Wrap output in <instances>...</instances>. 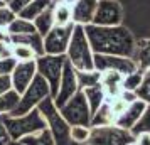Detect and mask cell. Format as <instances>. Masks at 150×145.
Here are the masks:
<instances>
[{
	"instance_id": "obj_1",
	"label": "cell",
	"mask_w": 150,
	"mask_h": 145,
	"mask_svg": "<svg viewBox=\"0 0 150 145\" xmlns=\"http://www.w3.org/2000/svg\"><path fill=\"white\" fill-rule=\"evenodd\" d=\"M84 32L88 35L89 46L95 54H111V56H135L137 42L133 35L123 25L101 27L95 24L84 25Z\"/></svg>"
},
{
	"instance_id": "obj_2",
	"label": "cell",
	"mask_w": 150,
	"mask_h": 145,
	"mask_svg": "<svg viewBox=\"0 0 150 145\" xmlns=\"http://www.w3.org/2000/svg\"><path fill=\"white\" fill-rule=\"evenodd\" d=\"M95 52L89 46L88 35L84 32L83 25H74L73 34L69 39V46L66 51V59L73 64L76 71H89L95 69Z\"/></svg>"
},
{
	"instance_id": "obj_3",
	"label": "cell",
	"mask_w": 150,
	"mask_h": 145,
	"mask_svg": "<svg viewBox=\"0 0 150 145\" xmlns=\"http://www.w3.org/2000/svg\"><path fill=\"white\" fill-rule=\"evenodd\" d=\"M4 123H5V128L12 140H21L27 135H32V133H37V132L47 128L46 120L37 108L25 115H21V117H8L7 115V117H4Z\"/></svg>"
},
{
	"instance_id": "obj_4",
	"label": "cell",
	"mask_w": 150,
	"mask_h": 145,
	"mask_svg": "<svg viewBox=\"0 0 150 145\" xmlns=\"http://www.w3.org/2000/svg\"><path fill=\"white\" fill-rule=\"evenodd\" d=\"M37 110L41 111V115L46 120V125H47L49 132L52 133L54 137L56 145H73L71 142V137H69V128L71 125L62 118V115L59 113V108L54 105L52 98L49 96L42 101Z\"/></svg>"
},
{
	"instance_id": "obj_5",
	"label": "cell",
	"mask_w": 150,
	"mask_h": 145,
	"mask_svg": "<svg viewBox=\"0 0 150 145\" xmlns=\"http://www.w3.org/2000/svg\"><path fill=\"white\" fill-rule=\"evenodd\" d=\"M51 96V88H49L47 81L42 76H37L32 79V83L27 86V90L21 95V100H19V105L8 117H21V115H25L29 111L35 110L39 105L46 100V98Z\"/></svg>"
},
{
	"instance_id": "obj_6",
	"label": "cell",
	"mask_w": 150,
	"mask_h": 145,
	"mask_svg": "<svg viewBox=\"0 0 150 145\" xmlns=\"http://www.w3.org/2000/svg\"><path fill=\"white\" fill-rule=\"evenodd\" d=\"M64 64H66V56L42 54V56H39V57L35 59L37 74L42 76L46 81H47L49 88H51V98H54L56 93H57Z\"/></svg>"
},
{
	"instance_id": "obj_7",
	"label": "cell",
	"mask_w": 150,
	"mask_h": 145,
	"mask_svg": "<svg viewBox=\"0 0 150 145\" xmlns=\"http://www.w3.org/2000/svg\"><path fill=\"white\" fill-rule=\"evenodd\" d=\"M59 113L69 125H86V127H91V117L93 115H91V110L88 106L86 96H84V93L81 90L78 91L71 100H68L62 105L59 108Z\"/></svg>"
},
{
	"instance_id": "obj_8",
	"label": "cell",
	"mask_w": 150,
	"mask_h": 145,
	"mask_svg": "<svg viewBox=\"0 0 150 145\" xmlns=\"http://www.w3.org/2000/svg\"><path fill=\"white\" fill-rule=\"evenodd\" d=\"M133 138L130 130H123L116 125L91 127V135L86 145H128Z\"/></svg>"
},
{
	"instance_id": "obj_9",
	"label": "cell",
	"mask_w": 150,
	"mask_h": 145,
	"mask_svg": "<svg viewBox=\"0 0 150 145\" xmlns=\"http://www.w3.org/2000/svg\"><path fill=\"white\" fill-rule=\"evenodd\" d=\"M76 24H68V25H54L42 39L44 46V54L52 56H66L69 46V39L73 34V29Z\"/></svg>"
},
{
	"instance_id": "obj_10",
	"label": "cell",
	"mask_w": 150,
	"mask_h": 145,
	"mask_svg": "<svg viewBox=\"0 0 150 145\" xmlns=\"http://www.w3.org/2000/svg\"><path fill=\"white\" fill-rule=\"evenodd\" d=\"M122 21L123 7L120 5L118 0H98L91 24L101 25V27H113V25H122Z\"/></svg>"
},
{
	"instance_id": "obj_11",
	"label": "cell",
	"mask_w": 150,
	"mask_h": 145,
	"mask_svg": "<svg viewBox=\"0 0 150 145\" xmlns=\"http://www.w3.org/2000/svg\"><path fill=\"white\" fill-rule=\"evenodd\" d=\"M95 61V69L100 73L105 71H116V73H122L130 74L138 69V64L133 57H125V56H111V54H95L93 57Z\"/></svg>"
},
{
	"instance_id": "obj_12",
	"label": "cell",
	"mask_w": 150,
	"mask_h": 145,
	"mask_svg": "<svg viewBox=\"0 0 150 145\" xmlns=\"http://www.w3.org/2000/svg\"><path fill=\"white\" fill-rule=\"evenodd\" d=\"M78 91H79V84H78L76 69L66 59V64H64V69H62V74H61V81H59V88H57V93L52 98V101H54L57 108H61L62 105L68 100H71Z\"/></svg>"
},
{
	"instance_id": "obj_13",
	"label": "cell",
	"mask_w": 150,
	"mask_h": 145,
	"mask_svg": "<svg viewBox=\"0 0 150 145\" xmlns=\"http://www.w3.org/2000/svg\"><path fill=\"white\" fill-rule=\"evenodd\" d=\"M37 76V66L35 61H25V62H17L14 71L10 74L12 81V90H15L19 95H22L27 90V86L32 83V79Z\"/></svg>"
},
{
	"instance_id": "obj_14",
	"label": "cell",
	"mask_w": 150,
	"mask_h": 145,
	"mask_svg": "<svg viewBox=\"0 0 150 145\" xmlns=\"http://www.w3.org/2000/svg\"><path fill=\"white\" fill-rule=\"evenodd\" d=\"M147 108V103H143L142 100H135L133 103H130L123 113H120L115 120V125L123 130H132L137 125V122L142 118L143 111Z\"/></svg>"
},
{
	"instance_id": "obj_15",
	"label": "cell",
	"mask_w": 150,
	"mask_h": 145,
	"mask_svg": "<svg viewBox=\"0 0 150 145\" xmlns=\"http://www.w3.org/2000/svg\"><path fill=\"white\" fill-rule=\"evenodd\" d=\"M98 0H73L71 7H73V24L76 25H88L93 22L96 12Z\"/></svg>"
},
{
	"instance_id": "obj_16",
	"label": "cell",
	"mask_w": 150,
	"mask_h": 145,
	"mask_svg": "<svg viewBox=\"0 0 150 145\" xmlns=\"http://www.w3.org/2000/svg\"><path fill=\"white\" fill-rule=\"evenodd\" d=\"M42 37L39 32H32V34H22V35H10L8 41L10 44H24V46H29L35 51L37 57L44 54V46H42Z\"/></svg>"
},
{
	"instance_id": "obj_17",
	"label": "cell",
	"mask_w": 150,
	"mask_h": 145,
	"mask_svg": "<svg viewBox=\"0 0 150 145\" xmlns=\"http://www.w3.org/2000/svg\"><path fill=\"white\" fill-rule=\"evenodd\" d=\"M81 91L86 96V101H88V106H89V110H91V115L106 101V93H105V88H103L101 83L95 84V86H89V88H84Z\"/></svg>"
},
{
	"instance_id": "obj_18",
	"label": "cell",
	"mask_w": 150,
	"mask_h": 145,
	"mask_svg": "<svg viewBox=\"0 0 150 145\" xmlns=\"http://www.w3.org/2000/svg\"><path fill=\"white\" fill-rule=\"evenodd\" d=\"M52 14H54L56 25L73 24V7H71V2L56 0L54 4H52Z\"/></svg>"
},
{
	"instance_id": "obj_19",
	"label": "cell",
	"mask_w": 150,
	"mask_h": 145,
	"mask_svg": "<svg viewBox=\"0 0 150 145\" xmlns=\"http://www.w3.org/2000/svg\"><path fill=\"white\" fill-rule=\"evenodd\" d=\"M52 4H54V0H32L17 17H22V19H25V21L34 22L35 17H39V15H41L44 10H47L49 7H52Z\"/></svg>"
},
{
	"instance_id": "obj_20",
	"label": "cell",
	"mask_w": 150,
	"mask_h": 145,
	"mask_svg": "<svg viewBox=\"0 0 150 145\" xmlns=\"http://www.w3.org/2000/svg\"><path fill=\"white\" fill-rule=\"evenodd\" d=\"M106 125H115V115L111 111V106H110L108 100L91 117V127H106Z\"/></svg>"
},
{
	"instance_id": "obj_21",
	"label": "cell",
	"mask_w": 150,
	"mask_h": 145,
	"mask_svg": "<svg viewBox=\"0 0 150 145\" xmlns=\"http://www.w3.org/2000/svg\"><path fill=\"white\" fill-rule=\"evenodd\" d=\"M133 59L138 64V69L142 71L150 69V39H142L140 42H137Z\"/></svg>"
},
{
	"instance_id": "obj_22",
	"label": "cell",
	"mask_w": 150,
	"mask_h": 145,
	"mask_svg": "<svg viewBox=\"0 0 150 145\" xmlns=\"http://www.w3.org/2000/svg\"><path fill=\"white\" fill-rule=\"evenodd\" d=\"M5 30H7L8 37H10V35H22V34H32V32H37L34 22L25 21V19H22V17H15L14 21L8 24V27L5 29Z\"/></svg>"
},
{
	"instance_id": "obj_23",
	"label": "cell",
	"mask_w": 150,
	"mask_h": 145,
	"mask_svg": "<svg viewBox=\"0 0 150 145\" xmlns=\"http://www.w3.org/2000/svg\"><path fill=\"white\" fill-rule=\"evenodd\" d=\"M21 95L15 90H8L7 93L0 95V117H7L17 108Z\"/></svg>"
},
{
	"instance_id": "obj_24",
	"label": "cell",
	"mask_w": 150,
	"mask_h": 145,
	"mask_svg": "<svg viewBox=\"0 0 150 145\" xmlns=\"http://www.w3.org/2000/svg\"><path fill=\"white\" fill-rule=\"evenodd\" d=\"M34 25H35V30H37L42 37L47 34L49 30L56 25L54 14H52V7H49L47 10H44L39 17H35L34 19Z\"/></svg>"
},
{
	"instance_id": "obj_25",
	"label": "cell",
	"mask_w": 150,
	"mask_h": 145,
	"mask_svg": "<svg viewBox=\"0 0 150 145\" xmlns=\"http://www.w3.org/2000/svg\"><path fill=\"white\" fill-rule=\"evenodd\" d=\"M21 142L24 145H56L54 137L49 132V128H44V130L37 132V133L27 135V137L21 138Z\"/></svg>"
},
{
	"instance_id": "obj_26",
	"label": "cell",
	"mask_w": 150,
	"mask_h": 145,
	"mask_svg": "<svg viewBox=\"0 0 150 145\" xmlns=\"http://www.w3.org/2000/svg\"><path fill=\"white\" fill-rule=\"evenodd\" d=\"M76 76H78L79 90H84V88H89V86H95V84L101 83V73L96 71V69H89V71H76Z\"/></svg>"
},
{
	"instance_id": "obj_27",
	"label": "cell",
	"mask_w": 150,
	"mask_h": 145,
	"mask_svg": "<svg viewBox=\"0 0 150 145\" xmlns=\"http://www.w3.org/2000/svg\"><path fill=\"white\" fill-rule=\"evenodd\" d=\"M12 57L17 62H25V61H35L37 54L32 47L24 46V44H12Z\"/></svg>"
},
{
	"instance_id": "obj_28",
	"label": "cell",
	"mask_w": 150,
	"mask_h": 145,
	"mask_svg": "<svg viewBox=\"0 0 150 145\" xmlns=\"http://www.w3.org/2000/svg\"><path fill=\"white\" fill-rule=\"evenodd\" d=\"M89 135H91V127L86 125H71L69 128V137L73 144H88Z\"/></svg>"
},
{
	"instance_id": "obj_29",
	"label": "cell",
	"mask_w": 150,
	"mask_h": 145,
	"mask_svg": "<svg viewBox=\"0 0 150 145\" xmlns=\"http://www.w3.org/2000/svg\"><path fill=\"white\" fill-rule=\"evenodd\" d=\"M142 78H143V71L142 69H137L130 74H125L122 81V90L123 91H137L138 86L142 83Z\"/></svg>"
},
{
	"instance_id": "obj_30",
	"label": "cell",
	"mask_w": 150,
	"mask_h": 145,
	"mask_svg": "<svg viewBox=\"0 0 150 145\" xmlns=\"http://www.w3.org/2000/svg\"><path fill=\"white\" fill-rule=\"evenodd\" d=\"M135 93H137L138 100H142L143 103L150 105V69L149 71H143L142 83H140V86H138V90Z\"/></svg>"
},
{
	"instance_id": "obj_31",
	"label": "cell",
	"mask_w": 150,
	"mask_h": 145,
	"mask_svg": "<svg viewBox=\"0 0 150 145\" xmlns=\"http://www.w3.org/2000/svg\"><path fill=\"white\" fill-rule=\"evenodd\" d=\"M130 132H132L133 137L138 135V133H150V105H147V108L143 111L142 118L137 122V125Z\"/></svg>"
},
{
	"instance_id": "obj_32",
	"label": "cell",
	"mask_w": 150,
	"mask_h": 145,
	"mask_svg": "<svg viewBox=\"0 0 150 145\" xmlns=\"http://www.w3.org/2000/svg\"><path fill=\"white\" fill-rule=\"evenodd\" d=\"M15 17H17V15H15L7 5H2V7H0V29H7L8 24L14 21Z\"/></svg>"
},
{
	"instance_id": "obj_33",
	"label": "cell",
	"mask_w": 150,
	"mask_h": 145,
	"mask_svg": "<svg viewBox=\"0 0 150 145\" xmlns=\"http://www.w3.org/2000/svg\"><path fill=\"white\" fill-rule=\"evenodd\" d=\"M15 64H17V61H15L14 57H4V59H0V78L10 76L15 68Z\"/></svg>"
},
{
	"instance_id": "obj_34",
	"label": "cell",
	"mask_w": 150,
	"mask_h": 145,
	"mask_svg": "<svg viewBox=\"0 0 150 145\" xmlns=\"http://www.w3.org/2000/svg\"><path fill=\"white\" fill-rule=\"evenodd\" d=\"M108 101H110V106H111V111H113V115H115V120H116V117H118L120 113H123L125 108L128 106V103H127L122 96L111 98V100H108Z\"/></svg>"
},
{
	"instance_id": "obj_35",
	"label": "cell",
	"mask_w": 150,
	"mask_h": 145,
	"mask_svg": "<svg viewBox=\"0 0 150 145\" xmlns=\"http://www.w3.org/2000/svg\"><path fill=\"white\" fill-rule=\"evenodd\" d=\"M30 2H32V0H10V2L7 4V7L10 8L15 15H19L22 10H24V8L30 4Z\"/></svg>"
},
{
	"instance_id": "obj_36",
	"label": "cell",
	"mask_w": 150,
	"mask_h": 145,
	"mask_svg": "<svg viewBox=\"0 0 150 145\" xmlns=\"http://www.w3.org/2000/svg\"><path fill=\"white\" fill-rule=\"evenodd\" d=\"M12 138L8 135L7 128H5V123H4V117H0V145H7Z\"/></svg>"
},
{
	"instance_id": "obj_37",
	"label": "cell",
	"mask_w": 150,
	"mask_h": 145,
	"mask_svg": "<svg viewBox=\"0 0 150 145\" xmlns=\"http://www.w3.org/2000/svg\"><path fill=\"white\" fill-rule=\"evenodd\" d=\"M12 57V44L8 41H0V59Z\"/></svg>"
},
{
	"instance_id": "obj_38",
	"label": "cell",
	"mask_w": 150,
	"mask_h": 145,
	"mask_svg": "<svg viewBox=\"0 0 150 145\" xmlns=\"http://www.w3.org/2000/svg\"><path fill=\"white\" fill-rule=\"evenodd\" d=\"M8 90H12V81H10V76H2V78H0V95L7 93Z\"/></svg>"
},
{
	"instance_id": "obj_39",
	"label": "cell",
	"mask_w": 150,
	"mask_h": 145,
	"mask_svg": "<svg viewBox=\"0 0 150 145\" xmlns=\"http://www.w3.org/2000/svg\"><path fill=\"white\" fill-rule=\"evenodd\" d=\"M135 145H150V133H138L133 138Z\"/></svg>"
},
{
	"instance_id": "obj_40",
	"label": "cell",
	"mask_w": 150,
	"mask_h": 145,
	"mask_svg": "<svg viewBox=\"0 0 150 145\" xmlns=\"http://www.w3.org/2000/svg\"><path fill=\"white\" fill-rule=\"evenodd\" d=\"M120 96H122L128 105H130V103H133L135 100H138V98H137V93H135V91H122V95H120Z\"/></svg>"
},
{
	"instance_id": "obj_41",
	"label": "cell",
	"mask_w": 150,
	"mask_h": 145,
	"mask_svg": "<svg viewBox=\"0 0 150 145\" xmlns=\"http://www.w3.org/2000/svg\"><path fill=\"white\" fill-rule=\"evenodd\" d=\"M0 41H8V34L5 29H0ZM10 42V41H8Z\"/></svg>"
},
{
	"instance_id": "obj_42",
	"label": "cell",
	"mask_w": 150,
	"mask_h": 145,
	"mask_svg": "<svg viewBox=\"0 0 150 145\" xmlns=\"http://www.w3.org/2000/svg\"><path fill=\"white\" fill-rule=\"evenodd\" d=\"M7 145H24V144H22L21 140H10Z\"/></svg>"
},
{
	"instance_id": "obj_43",
	"label": "cell",
	"mask_w": 150,
	"mask_h": 145,
	"mask_svg": "<svg viewBox=\"0 0 150 145\" xmlns=\"http://www.w3.org/2000/svg\"><path fill=\"white\" fill-rule=\"evenodd\" d=\"M2 2H4V4H5V5H7L8 2H10V0H2Z\"/></svg>"
},
{
	"instance_id": "obj_44",
	"label": "cell",
	"mask_w": 150,
	"mask_h": 145,
	"mask_svg": "<svg viewBox=\"0 0 150 145\" xmlns=\"http://www.w3.org/2000/svg\"><path fill=\"white\" fill-rule=\"evenodd\" d=\"M2 5H5V4H4V2H2V0H0V7H2Z\"/></svg>"
},
{
	"instance_id": "obj_45",
	"label": "cell",
	"mask_w": 150,
	"mask_h": 145,
	"mask_svg": "<svg viewBox=\"0 0 150 145\" xmlns=\"http://www.w3.org/2000/svg\"><path fill=\"white\" fill-rule=\"evenodd\" d=\"M128 145H135V142H132V144H128Z\"/></svg>"
},
{
	"instance_id": "obj_46",
	"label": "cell",
	"mask_w": 150,
	"mask_h": 145,
	"mask_svg": "<svg viewBox=\"0 0 150 145\" xmlns=\"http://www.w3.org/2000/svg\"><path fill=\"white\" fill-rule=\"evenodd\" d=\"M66 2H73V0H66Z\"/></svg>"
}]
</instances>
